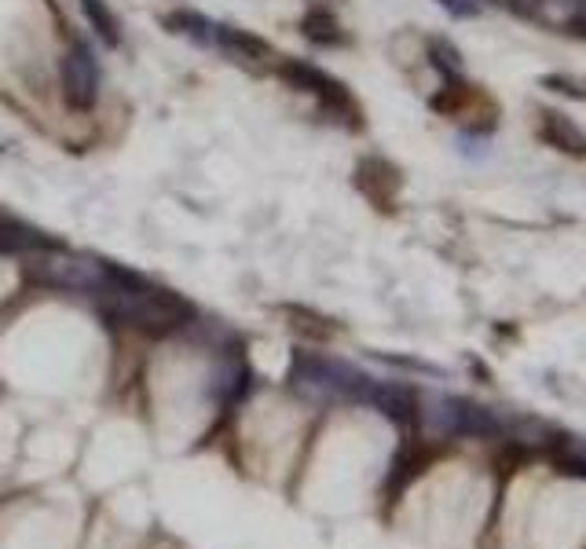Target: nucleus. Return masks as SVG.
I'll return each instance as SVG.
<instances>
[{
    "label": "nucleus",
    "instance_id": "ddd939ff",
    "mask_svg": "<svg viewBox=\"0 0 586 549\" xmlns=\"http://www.w3.org/2000/svg\"><path fill=\"white\" fill-rule=\"evenodd\" d=\"M301 30H305V37L308 41H316V44H341L344 41V33H341V22H338V15L330 8H312L305 15V22H301Z\"/></svg>",
    "mask_w": 586,
    "mask_h": 549
},
{
    "label": "nucleus",
    "instance_id": "20e7f679",
    "mask_svg": "<svg viewBox=\"0 0 586 549\" xmlns=\"http://www.w3.org/2000/svg\"><path fill=\"white\" fill-rule=\"evenodd\" d=\"M60 85H63V99L71 110H92L99 99V60L92 55L85 41H77L66 49L63 63H60Z\"/></svg>",
    "mask_w": 586,
    "mask_h": 549
},
{
    "label": "nucleus",
    "instance_id": "9d476101",
    "mask_svg": "<svg viewBox=\"0 0 586 549\" xmlns=\"http://www.w3.org/2000/svg\"><path fill=\"white\" fill-rule=\"evenodd\" d=\"M451 437H499V421L462 399H451Z\"/></svg>",
    "mask_w": 586,
    "mask_h": 549
},
{
    "label": "nucleus",
    "instance_id": "9b49d317",
    "mask_svg": "<svg viewBox=\"0 0 586 549\" xmlns=\"http://www.w3.org/2000/svg\"><path fill=\"white\" fill-rule=\"evenodd\" d=\"M166 26H169L172 33H180V37L194 41V44H199V49H213L216 22H213V19H205V15H199V11H191V8L172 11V15H166Z\"/></svg>",
    "mask_w": 586,
    "mask_h": 549
},
{
    "label": "nucleus",
    "instance_id": "6e6552de",
    "mask_svg": "<svg viewBox=\"0 0 586 549\" xmlns=\"http://www.w3.org/2000/svg\"><path fill=\"white\" fill-rule=\"evenodd\" d=\"M44 246H55L49 235L41 232V227H33L26 220H15V216H0V254H15V257H26V254H38Z\"/></svg>",
    "mask_w": 586,
    "mask_h": 549
},
{
    "label": "nucleus",
    "instance_id": "f03ea898",
    "mask_svg": "<svg viewBox=\"0 0 586 549\" xmlns=\"http://www.w3.org/2000/svg\"><path fill=\"white\" fill-rule=\"evenodd\" d=\"M26 271L30 279H38L55 290H77V293H99L107 286V265L96 257L71 254L60 246H44L38 254H26Z\"/></svg>",
    "mask_w": 586,
    "mask_h": 549
},
{
    "label": "nucleus",
    "instance_id": "0eeeda50",
    "mask_svg": "<svg viewBox=\"0 0 586 549\" xmlns=\"http://www.w3.org/2000/svg\"><path fill=\"white\" fill-rule=\"evenodd\" d=\"M355 399H363V403L377 407L385 418H393V421H411V418H415V407H418V399H415V392H411V388L371 381V377L363 381L360 396H355Z\"/></svg>",
    "mask_w": 586,
    "mask_h": 549
},
{
    "label": "nucleus",
    "instance_id": "f8f14e48",
    "mask_svg": "<svg viewBox=\"0 0 586 549\" xmlns=\"http://www.w3.org/2000/svg\"><path fill=\"white\" fill-rule=\"evenodd\" d=\"M88 19V26L96 30V37L107 44V49H118L121 44V19L107 8V0H77Z\"/></svg>",
    "mask_w": 586,
    "mask_h": 549
},
{
    "label": "nucleus",
    "instance_id": "dca6fc26",
    "mask_svg": "<svg viewBox=\"0 0 586 549\" xmlns=\"http://www.w3.org/2000/svg\"><path fill=\"white\" fill-rule=\"evenodd\" d=\"M444 4H447V8H455V11H458V8H462V4H466V0H444Z\"/></svg>",
    "mask_w": 586,
    "mask_h": 549
},
{
    "label": "nucleus",
    "instance_id": "4468645a",
    "mask_svg": "<svg viewBox=\"0 0 586 549\" xmlns=\"http://www.w3.org/2000/svg\"><path fill=\"white\" fill-rule=\"evenodd\" d=\"M543 140L546 143H557L561 151H572V154H586V136L576 129V125H568L561 114H546L543 121Z\"/></svg>",
    "mask_w": 586,
    "mask_h": 549
},
{
    "label": "nucleus",
    "instance_id": "f3484780",
    "mask_svg": "<svg viewBox=\"0 0 586 549\" xmlns=\"http://www.w3.org/2000/svg\"><path fill=\"white\" fill-rule=\"evenodd\" d=\"M0 216H4V209H0Z\"/></svg>",
    "mask_w": 586,
    "mask_h": 549
},
{
    "label": "nucleus",
    "instance_id": "2eb2a0df",
    "mask_svg": "<svg viewBox=\"0 0 586 549\" xmlns=\"http://www.w3.org/2000/svg\"><path fill=\"white\" fill-rule=\"evenodd\" d=\"M433 52L444 55V60H436V66H444L447 74H458V71H462V63H458V52H455L447 41H433Z\"/></svg>",
    "mask_w": 586,
    "mask_h": 549
},
{
    "label": "nucleus",
    "instance_id": "7ed1b4c3",
    "mask_svg": "<svg viewBox=\"0 0 586 549\" xmlns=\"http://www.w3.org/2000/svg\"><path fill=\"white\" fill-rule=\"evenodd\" d=\"M294 381L297 388H305V392L312 396H360V388L366 377L360 370H352L349 363H338V359H319V356H297L294 363Z\"/></svg>",
    "mask_w": 586,
    "mask_h": 549
},
{
    "label": "nucleus",
    "instance_id": "39448f33",
    "mask_svg": "<svg viewBox=\"0 0 586 549\" xmlns=\"http://www.w3.org/2000/svg\"><path fill=\"white\" fill-rule=\"evenodd\" d=\"M279 74L290 82L294 88H301V92H312V96L323 103L327 110H334V114H344V118H355V103L352 96L344 92V85H338L334 77H327L323 71H316V66H308V63H283L279 66Z\"/></svg>",
    "mask_w": 586,
    "mask_h": 549
},
{
    "label": "nucleus",
    "instance_id": "1a4fd4ad",
    "mask_svg": "<svg viewBox=\"0 0 586 549\" xmlns=\"http://www.w3.org/2000/svg\"><path fill=\"white\" fill-rule=\"evenodd\" d=\"M246 385H249V370L243 359L238 356L216 359L213 374H210V396L216 399V403L227 407V403H235V399H243Z\"/></svg>",
    "mask_w": 586,
    "mask_h": 549
},
{
    "label": "nucleus",
    "instance_id": "f257e3e1",
    "mask_svg": "<svg viewBox=\"0 0 586 549\" xmlns=\"http://www.w3.org/2000/svg\"><path fill=\"white\" fill-rule=\"evenodd\" d=\"M99 293L114 319H121V323H129V326H140V330H155V334L177 330L194 319V308L183 301L180 293L143 282L140 274L110 265V260H107V286H103Z\"/></svg>",
    "mask_w": 586,
    "mask_h": 549
},
{
    "label": "nucleus",
    "instance_id": "423d86ee",
    "mask_svg": "<svg viewBox=\"0 0 586 549\" xmlns=\"http://www.w3.org/2000/svg\"><path fill=\"white\" fill-rule=\"evenodd\" d=\"M213 49L221 52L224 60L246 66V71H260L264 60H271V49L260 37H253V33H243V30H235V26H221V22H216Z\"/></svg>",
    "mask_w": 586,
    "mask_h": 549
}]
</instances>
